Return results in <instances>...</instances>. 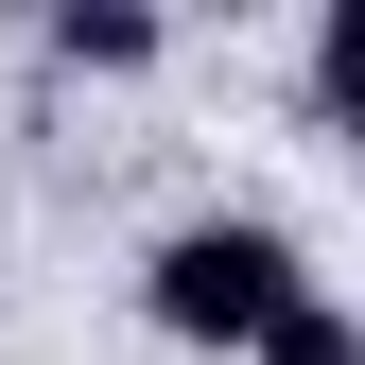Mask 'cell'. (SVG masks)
Here are the masks:
<instances>
[{"mask_svg": "<svg viewBox=\"0 0 365 365\" xmlns=\"http://www.w3.org/2000/svg\"><path fill=\"white\" fill-rule=\"evenodd\" d=\"M313 105H331V140L365 122V0H331V18H313Z\"/></svg>", "mask_w": 365, "mask_h": 365, "instance_id": "obj_3", "label": "cell"}, {"mask_svg": "<svg viewBox=\"0 0 365 365\" xmlns=\"http://www.w3.org/2000/svg\"><path fill=\"white\" fill-rule=\"evenodd\" d=\"M348 174H365V122H348Z\"/></svg>", "mask_w": 365, "mask_h": 365, "instance_id": "obj_5", "label": "cell"}, {"mask_svg": "<svg viewBox=\"0 0 365 365\" xmlns=\"http://www.w3.org/2000/svg\"><path fill=\"white\" fill-rule=\"evenodd\" d=\"M261 365H365V313L348 296H296L279 331H261Z\"/></svg>", "mask_w": 365, "mask_h": 365, "instance_id": "obj_4", "label": "cell"}, {"mask_svg": "<svg viewBox=\"0 0 365 365\" xmlns=\"http://www.w3.org/2000/svg\"><path fill=\"white\" fill-rule=\"evenodd\" d=\"M53 53H70V70H157V18H122V0H70V18H53Z\"/></svg>", "mask_w": 365, "mask_h": 365, "instance_id": "obj_2", "label": "cell"}, {"mask_svg": "<svg viewBox=\"0 0 365 365\" xmlns=\"http://www.w3.org/2000/svg\"><path fill=\"white\" fill-rule=\"evenodd\" d=\"M313 296V261H296V226H261V209H192V226H157V261H140V313H157V348H244Z\"/></svg>", "mask_w": 365, "mask_h": 365, "instance_id": "obj_1", "label": "cell"}]
</instances>
